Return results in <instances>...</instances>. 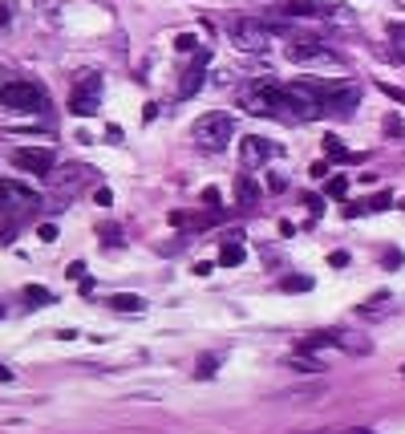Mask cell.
Segmentation results:
<instances>
[{
    "mask_svg": "<svg viewBox=\"0 0 405 434\" xmlns=\"http://www.w3.org/2000/svg\"><path fill=\"white\" fill-rule=\"evenodd\" d=\"M239 106L247 110V114H256V118H280L288 110L284 102V86H276V81H251L247 90H239Z\"/></svg>",
    "mask_w": 405,
    "mask_h": 434,
    "instance_id": "obj_1",
    "label": "cell"
},
{
    "mask_svg": "<svg viewBox=\"0 0 405 434\" xmlns=\"http://www.w3.org/2000/svg\"><path fill=\"white\" fill-rule=\"evenodd\" d=\"M231 134H235V118L227 110H211V114H203V118L195 122V146H203L211 154L231 143Z\"/></svg>",
    "mask_w": 405,
    "mask_h": 434,
    "instance_id": "obj_2",
    "label": "cell"
},
{
    "mask_svg": "<svg viewBox=\"0 0 405 434\" xmlns=\"http://www.w3.org/2000/svg\"><path fill=\"white\" fill-rule=\"evenodd\" d=\"M45 86H37V81H28V77H8V86L0 90V106L4 110H24V114H33V110H45Z\"/></svg>",
    "mask_w": 405,
    "mask_h": 434,
    "instance_id": "obj_3",
    "label": "cell"
},
{
    "mask_svg": "<svg viewBox=\"0 0 405 434\" xmlns=\"http://www.w3.org/2000/svg\"><path fill=\"white\" fill-rule=\"evenodd\" d=\"M284 102L300 122H312L324 114V90L316 81H292V86H284Z\"/></svg>",
    "mask_w": 405,
    "mask_h": 434,
    "instance_id": "obj_4",
    "label": "cell"
},
{
    "mask_svg": "<svg viewBox=\"0 0 405 434\" xmlns=\"http://www.w3.org/2000/svg\"><path fill=\"white\" fill-rule=\"evenodd\" d=\"M227 37L243 53H263V49L272 45V24L256 21V17H235V21L227 24Z\"/></svg>",
    "mask_w": 405,
    "mask_h": 434,
    "instance_id": "obj_5",
    "label": "cell"
},
{
    "mask_svg": "<svg viewBox=\"0 0 405 434\" xmlns=\"http://www.w3.org/2000/svg\"><path fill=\"white\" fill-rule=\"evenodd\" d=\"M97 106H101V73H94V70L77 73V81H73V90H69V114L94 118Z\"/></svg>",
    "mask_w": 405,
    "mask_h": 434,
    "instance_id": "obj_6",
    "label": "cell"
},
{
    "mask_svg": "<svg viewBox=\"0 0 405 434\" xmlns=\"http://www.w3.org/2000/svg\"><path fill=\"white\" fill-rule=\"evenodd\" d=\"M37 203H41V195L33 191V187H24L17 179H0V211L21 216V211H33Z\"/></svg>",
    "mask_w": 405,
    "mask_h": 434,
    "instance_id": "obj_7",
    "label": "cell"
},
{
    "mask_svg": "<svg viewBox=\"0 0 405 434\" xmlns=\"http://www.w3.org/2000/svg\"><path fill=\"white\" fill-rule=\"evenodd\" d=\"M361 106V86H329L324 90V114H353Z\"/></svg>",
    "mask_w": 405,
    "mask_h": 434,
    "instance_id": "obj_8",
    "label": "cell"
},
{
    "mask_svg": "<svg viewBox=\"0 0 405 434\" xmlns=\"http://www.w3.org/2000/svg\"><path fill=\"white\" fill-rule=\"evenodd\" d=\"M280 154V146L260 138V134H247V138H239V159H243V167H260L267 159H276Z\"/></svg>",
    "mask_w": 405,
    "mask_h": 434,
    "instance_id": "obj_9",
    "label": "cell"
},
{
    "mask_svg": "<svg viewBox=\"0 0 405 434\" xmlns=\"http://www.w3.org/2000/svg\"><path fill=\"white\" fill-rule=\"evenodd\" d=\"M13 163L28 175H49L53 170V150L45 146H21V150H13Z\"/></svg>",
    "mask_w": 405,
    "mask_h": 434,
    "instance_id": "obj_10",
    "label": "cell"
},
{
    "mask_svg": "<svg viewBox=\"0 0 405 434\" xmlns=\"http://www.w3.org/2000/svg\"><path fill=\"white\" fill-rule=\"evenodd\" d=\"M288 57L292 61H324V57H333V49L324 45V41H316V37H296L292 45H288Z\"/></svg>",
    "mask_w": 405,
    "mask_h": 434,
    "instance_id": "obj_11",
    "label": "cell"
},
{
    "mask_svg": "<svg viewBox=\"0 0 405 434\" xmlns=\"http://www.w3.org/2000/svg\"><path fill=\"white\" fill-rule=\"evenodd\" d=\"M207 61H211V53L203 49V53L195 57V65H191V70H187V73H183V86H179V94H183V97H191L195 90L203 86V73H207Z\"/></svg>",
    "mask_w": 405,
    "mask_h": 434,
    "instance_id": "obj_12",
    "label": "cell"
},
{
    "mask_svg": "<svg viewBox=\"0 0 405 434\" xmlns=\"http://www.w3.org/2000/svg\"><path fill=\"white\" fill-rule=\"evenodd\" d=\"M235 195H239L243 207H256V203H260V183H256L251 175H239V179H235Z\"/></svg>",
    "mask_w": 405,
    "mask_h": 434,
    "instance_id": "obj_13",
    "label": "cell"
},
{
    "mask_svg": "<svg viewBox=\"0 0 405 434\" xmlns=\"http://www.w3.org/2000/svg\"><path fill=\"white\" fill-rule=\"evenodd\" d=\"M243 256H247L243 243H239L235 236H227V243L219 248V264H223V268H239V264H243Z\"/></svg>",
    "mask_w": 405,
    "mask_h": 434,
    "instance_id": "obj_14",
    "label": "cell"
},
{
    "mask_svg": "<svg viewBox=\"0 0 405 434\" xmlns=\"http://www.w3.org/2000/svg\"><path fill=\"white\" fill-rule=\"evenodd\" d=\"M324 154H329L333 163H357V154L345 146V138H336V134H329V138H324Z\"/></svg>",
    "mask_w": 405,
    "mask_h": 434,
    "instance_id": "obj_15",
    "label": "cell"
},
{
    "mask_svg": "<svg viewBox=\"0 0 405 434\" xmlns=\"http://www.w3.org/2000/svg\"><path fill=\"white\" fill-rule=\"evenodd\" d=\"M106 305H110V309H118V313H146V300H142V296H130V292L110 296Z\"/></svg>",
    "mask_w": 405,
    "mask_h": 434,
    "instance_id": "obj_16",
    "label": "cell"
},
{
    "mask_svg": "<svg viewBox=\"0 0 405 434\" xmlns=\"http://www.w3.org/2000/svg\"><path fill=\"white\" fill-rule=\"evenodd\" d=\"M284 13L288 17H324V13H316V0H288Z\"/></svg>",
    "mask_w": 405,
    "mask_h": 434,
    "instance_id": "obj_17",
    "label": "cell"
},
{
    "mask_svg": "<svg viewBox=\"0 0 405 434\" xmlns=\"http://www.w3.org/2000/svg\"><path fill=\"white\" fill-rule=\"evenodd\" d=\"M324 345H336V333H329V329H324V333H308V337L300 341V349H304V353H312V349H324Z\"/></svg>",
    "mask_w": 405,
    "mask_h": 434,
    "instance_id": "obj_18",
    "label": "cell"
},
{
    "mask_svg": "<svg viewBox=\"0 0 405 434\" xmlns=\"http://www.w3.org/2000/svg\"><path fill=\"white\" fill-rule=\"evenodd\" d=\"M385 305H389V292H373V296L361 305V316H381Z\"/></svg>",
    "mask_w": 405,
    "mask_h": 434,
    "instance_id": "obj_19",
    "label": "cell"
},
{
    "mask_svg": "<svg viewBox=\"0 0 405 434\" xmlns=\"http://www.w3.org/2000/svg\"><path fill=\"white\" fill-rule=\"evenodd\" d=\"M292 369H300V373H320V369H324V365H320V362H312L308 353H304V349H300V353H296V357H292Z\"/></svg>",
    "mask_w": 405,
    "mask_h": 434,
    "instance_id": "obj_20",
    "label": "cell"
},
{
    "mask_svg": "<svg viewBox=\"0 0 405 434\" xmlns=\"http://www.w3.org/2000/svg\"><path fill=\"white\" fill-rule=\"evenodd\" d=\"M280 289H284V292H308L312 289V276H284Z\"/></svg>",
    "mask_w": 405,
    "mask_h": 434,
    "instance_id": "obj_21",
    "label": "cell"
},
{
    "mask_svg": "<svg viewBox=\"0 0 405 434\" xmlns=\"http://www.w3.org/2000/svg\"><path fill=\"white\" fill-rule=\"evenodd\" d=\"M389 41L397 45V57L405 61V24H402V21H393V24H389Z\"/></svg>",
    "mask_w": 405,
    "mask_h": 434,
    "instance_id": "obj_22",
    "label": "cell"
},
{
    "mask_svg": "<svg viewBox=\"0 0 405 434\" xmlns=\"http://www.w3.org/2000/svg\"><path fill=\"white\" fill-rule=\"evenodd\" d=\"M24 300H33V305H49V300H53V292L41 289V284H28V289H24Z\"/></svg>",
    "mask_w": 405,
    "mask_h": 434,
    "instance_id": "obj_23",
    "label": "cell"
},
{
    "mask_svg": "<svg viewBox=\"0 0 405 434\" xmlns=\"http://www.w3.org/2000/svg\"><path fill=\"white\" fill-rule=\"evenodd\" d=\"M345 191H349V179L345 175H333L329 179V199H345Z\"/></svg>",
    "mask_w": 405,
    "mask_h": 434,
    "instance_id": "obj_24",
    "label": "cell"
},
{
    "mask_svg": "<svg viewBox=\"0 0 405 434\" xmlns=\"http://www.w3.org/2000/svg\"><path fill=\"white\" fill-rule=\"evenodd\" d=\"M215 369H219V357H199V369H195V378H215Z\"/></svg>",
    "mask_w": 405,
    "mask_h": 434,
    "instance_id": "obj_25",
    "label": "cell"
},
{
    "mask_svg": "<svg viewBox=\"0 0 405 434\" xmlns=\"http://www.w3.org/2000/svg\"><path fill=\"white\" fill-rule=\"evenodd\" d=\"M174 49H179V53H195V49H199V37H195V33H179V37H174Z\"/></svg>",
    "mask_w": 405,
    "mask_h": 434,
    "instance_id": "obj_26",
    "label": "cell"
},
{
    "mask_svg": "<svg viewBox=\"0 0 405 434\" xmlns=\"http://www.w3.org/2000/svg\"><path fill=\"white\" fill-rule=\"evenodd\" d=\"M389 203H393V195L381 191V195H373V199L365 203V211H389Z\"/></svg>",
    "mask_w": 405,
    "mask_h": 434,
    "instance_id": "obj_27",
    "label": "cell"
},
{
    "mask_svg": "<svg viewBox=\"0 0 405 434\" xmlns=\"http://www.w3.org/2000/svg\"><path fill=\"white\" fill-rule=\"evenodd\" d=\"M377 90H381L385 97H393V102H402V106H405V90H402V86H393V81H377Z\"/></svg>",
    "mask_w": 405,
    "mask_h": 434,
    "instance_id": "obj_28",
    "label": "cell"
},
{
    "mask_svg": "<svg viewBox=\"0 0 405 434\" xmlns=\"http://www.w3.org/2000/svg\"><path fill=\"white\" fill-rule=\"evenodd\" d=\"M385 134H389V138H402V134H405L402 118H385Z\"/></svg>",
    "mask_w": 405,
    "mask_h": 434,
    "instance_id": "obj_29",
    "label": "cell"
},
{
    "mask_svg": "<svg viewBox=\"0 0 405 434\" xmlns=\"http://www.w3.org/2000/svg\"><path fill=\"white\" fill-rule=\"evenodd\" d=\"M304 203H308L312 216H320V211H324V199H320V195H304Z\"/></svg>",
    "mask_w": 405,
    "mask_h": 434,
    "instance_id": "obj_30",
    "label": "cell"
},
{
    "mask_svg": "<svg viewBox=\"0 0 405 434\" xmlns=\"http://www.w3.org/2000/svg\"><path fill=\"white\" fill-rule=\"evenodd\" d=\"M37 236H41L45 243H53V240H57V227H53V223H41V227H37Z\"/></svg>",
    "mask_w": 405,
    "mask_h": 434,
    "instance_id": "obj_31",
    "label": "cell"
},
{
    "mask_svg": "<svg viewBox=\"0 0 405 434\" xmlns=\"http://www.w3.org/2000/svg\"><path fill=\"white\" fill-rule=\"evenodd\" d=\"M381 260H385V268H402V264H405V256H402V252H385Z\"/></svg>",
    "mask_w": 405,
    "mask_h": 434,
    "instance_id": "obj_32",
    "label": "cell"
},
{
    "mask_svg": "<svg viewBox=\"0 0 405 434\" xmlns=\"http://www.w3.org/2000/svg\"><path fill=\"white\" fill-rule=\"evenodd\" d=\"M65 276H69V280H81V276H85V264H81V260H73V264H69V272H65Z\"/></svg>",
    "mask_w": 405,
    "mask_h": 434,
    "instance_id": "obj_33",
    "label": "cell"
},
{
    "mask_svg": "<svg viewBox=\"0 0 405 434\" xmlns=\"http://www.w3.org/2000/svg\"><path fill=\"white\" fill-rule=\"evenodd\" d=\"M4 24H13V4L0 0V29H4Z\"/></svg>",
    "mask_w": 405,
    "mask_h": 434,
    "instance_id": "obj_34",
    "label": "cell"
},
{
    "mask_svg": "<svg viewBox=\"0 0 405 434\" xmlns=\"http://www.w3.org/2000/svg\"><path fill=\"white\" fill-rule=\"evenodd\" d=\"M97 203H101V207H110V203H114V195H110V187H97V195H94Z\"/></svg>",
    "mask_w": 405,
    "mask_h": 434,
    "instance_id": "obj_35",
    "label": "cell"
},
{
    "mask_svg": "<svg viewBox=\"0 0 405 434\" xmlns=\"http://www.w3.org/2000/svg\"><path fill=\"white\" fill-rule=\"evenodd\" d=\"M329 264H333V268H345V264H349V252H333V256H329Z\"/></svg>",
    "mask_w": 405,
    "mask_h": 434,
    "instance_id": "obj_36",
    "label": "cell"
},
{
    "mask_svg": "<svg viewBox=\"0 0 405 434\" xmlns=\"http://www.w3.org/2000/svg\"><path fill=\"white\" fill-rule=\"evenodd\" d=\"M267 187H272V191H284L288 179H284V175H272V179H267Z\"/></svg>",
    "mask_w": 405,
    "mask_h": 434,
    "instance_id": "obj_37",
    "label": "cell"
},
{
    "mask_svg": "<svg viewBox=\"0 0 405 434\" xmlns=\"http://www.w3.org/2000/svg\"><path fill=\"white\" fill-rule=\"evenodd\" d=\"M211 268H215V260H199V264H195V276H207Z\"/></svg>",
    "mask_w": 405,
    "mask_h": 434,
    "instance_id": "obj_38",
    "label": "cell"
},
{
    "mask_svg": "<svg viewBox=\"0 0 405 434\" xmlns=\"http://www.w3.org/2000/svg\"><path fill=\"white\" fill-rule=\"evenodd\" d=\"M0 382H13V369L8 365H0Z\"/></svg>",
    "mask_w": 405,
    "mask_h": 434,
    "instance_id": "obj_39",
    "label": "cell"
},
{
    "mask_svg": "<svg viewBox=\"0 0 405 434\" xmlns=\"http://www.w3.org/2000/svg\"><path fill=\"white\" fill-rule=\"evenodd\" d=\"M8 77H13V73H8V70H4V65H0V90L8 86Z\"/></svg>",
    "mask_w": 405,
    "mask_h": 434,
    "instance_id": "obj_40",
    "label": "cell"
},
{
    "mask_svg": "<svg viewBox=\"0 0 405 434\" xmlns=\"http://www.w3.org/2000/svg\"><path fill=\"white\" fill-rule=\"evenodd\" d=\"M345 434H377V431H369V426H353V431H345Z\"/></svg>",
    "mask_w": 405,
    "mask_h": 434,
    "instance_id": "obj_41",
    "label": "cell"
},
{
    "mask_svg": "<svg viewBox=\"0 0 405 434\" xmlns=\"http://www.w3.org/2000/svg\"><path fill=\"white\" fill-rule=\"evenodd\" d=\"M0 316H4V309H0Z\"/></svg>",
    "mask_w": 405,
    "mask_h": 434,
    "instance_id": "obj_42",
    "label": "cell"
},
{
    "mask_svg": "<svg viewBox=\"0 0 405 434\" xmlns=\"http://www.w3.org/2000/svg\"><path fill=\"white\" fill-rule=\"evenodd\" d=\"M402 373H405V369H402Z\"/></svg>",
    "mask_w": 405,
    "mask_h": 434,
    "instance_id": "obj_43",
    "label": "cell"
}]
</instances>
